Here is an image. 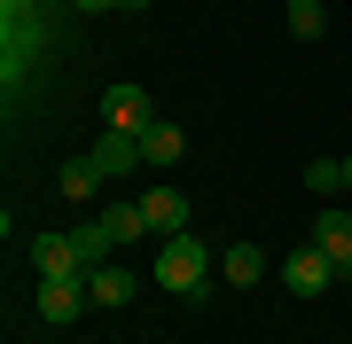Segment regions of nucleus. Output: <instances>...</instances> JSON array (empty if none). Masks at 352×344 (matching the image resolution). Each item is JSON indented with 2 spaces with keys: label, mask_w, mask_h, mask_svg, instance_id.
Returning <instances> with one entry per match:
<instances>
[{
  "label": "nucleus",
  "mask_w": 352,
  "mask_h": 344,
  "mask_svg": "<svg viewBox=\"0 0 352 344\" xmlns=\"http://www.w3.org/2000/svg\"><path fill=\"white\" fill-rule=\"evenodd\" d=\"M305 188H314L321 204H337V188H344V157H314V165H305Z\"/></svg>",
  "instance_id": "13"
},
{
  "label": "nucleus",
  "mask_w": 352,
  "mask_h": 344,
  "mask_svg": "<svg viewBox=\"0 0 352 344\" xmlns=\"http://www.w3.org/2000/svg\"><path fill=\"white\" fill-rule=\"evenodd\" d=\"M344 188H352V157H344Z\"/></svg>",
  "instance_id": "19"
},
{
  "label": "nucleus",
  "mask_w": 352,
  "mask_h": 344,
  "mask_svg": "<svg viewBox=\"0 0 352 344\" xmlns=\"http://www.w3.org/2000/svg\"><path fill=\"white\" fill-rule=\"evenodd\" d=\"M282 8H298V0H282Z\"/></svg>",
  "instance_id": "20"
},
{
  "label": "nucleus",
  "mask_w": 352,
  "mask_h": 344,
  "mask_svg": "<svg viewBox=\"0 0 352 344\" xmlns=\"http://www.w3.org/2000/svg\"><path fill=\"white\" fill-rule=\"evenodd\" d=\"M314 242L329 251V266L352 251V211H337V204H321V219H314Z\"/></svg>",
  "instance_id": "9"
},
{
  "label": "nucleus",
  "mask_w": 352,
  "mask_h": 344,
  "mask_svg": "<svg viewBox=\"0 0 352 344\" xmlns=\"http://www.w3.org/2000/svg\"><path fill=\"white\" fill-rule=\"evenodd\" d=\"M87 157H94L102 172H133V165H141V133H102Z\"/></svg>",
  "instance_id": "8"
},
{
  "label": "nucleus",
  "mask_w": 352,
  "mask_h": 344,
  "mask_svg": "<svg viewBox=\"0 0 352 344\" xmlns=\"http://www.w3.org/2000/svg\"><path fill=\"white\" fill-rule=\"evenodd\" d=\"M219 274H227V282H235V290H251V282L266 274V251H258V242H235V251H227V258H219Z\"/></svg>",
  "instance_id": "11"
},
{
  "label": "nucleus",
  "mask_w": 352,
  "mask_h": 344,
  "mask_svg": "<svg viewBox=\"0 0 352 344\" xmlns=\"http://www.w3.org/2000/svg\"><path fill=\"white\" fill-rule=\"evenodd\" d=\"M141 165H180V126H173V117H157V126H141Z\"/></svg>",
  "instance_id": "7"
},
{
  "label": "nucleus",
  "mask_w": 352,
  "mask_h": 344,
  "mask_svg": "<svg viewBox=\"0 0 352 344\" xmlns=\"http://www.w3.org/2000/svg\"><path fill=\"white\" fill-rule=\"evenodd\" d=\"M141 211H149L157 235H180V227H188V196H180V188H149V196H141Z\"/></svg>",
  "instance_id": "6"
},
{
  "label": "nucleus",
  "mask_w": 352,
  "mask_h": 344,
  "mask_svg": "<svg viewBox=\"0 0 352 344\" xmlns=\"http://www.w3.org/2000/svg\"><path fill=\"white\" fill-rule=\"evenodd\" d=\"M87 16H102V8H141V0H78Z\"/></svg>",
  "instance_id": "17"
},
{
  "label": "nucleus",
  "mask_w": 352,
  "mask_h": 344,
  "mask_svg": "<svg viewBox=\"0 0 352 344\" xmlns=\"http://www.w3.org/2000/svg\"><path fill=\"white\" fill-rule=\"evenodd\" d=\"M289 32H298V39H321L329 32V8H321V0H298V8H289Z\"/></svg>",
  "instance_id": "16"
},
{
  "label": "nucleus",
  "mask_w": 352,
  "mask_h": 344,
  "mask_svg": "<svg viewBox=\"0 0 352 344\" xmlns=\"http://www.w3.org/2000/svg\"><path fill=\"white\" fill-rule=\"evenodd\" d=\"M329 274H337V266H329L321 242H305V251H289V258H282V282H289L298 297H321V290H329Z\"/></svg>",
  "instance_id": "3"
},
{
  "label": "nucleus",
  "mask_w": 352,
  "mask_h": 344,
  "mask_svg": "<svg viewBox=\"0 0 352 344\" xmlns=\"http://www.w3.org/2000/svg\"><path fill=\"white\" fill-rule=\"evenodd\" d=\"M32 266H39V282H71V274H87L78 235H39V242H32Z\"/></svg>",
  "instance_id": "2"
},
{
  "label": "nucleus",
  "mask_w": 352,
  "mask_h": 344,
  "mask_svg": "<svg viewBox=\"0 0 352 344\" xmlns=\"http://www.w3.org/2000/svg\"><path fill=\"white\" fill-rule=\"evenodd\" d=\"M102 180H110V172H102V165H94V157H71V165H63V172H55V188H63V196H71V204H87V196L102 188Z\"/></svg>",
  "instance_id": "10"
},
{
  "label": "nucleus",
  "mask_w": 352,
  "mask_h": 344,
  "mask_svg": "<svg viewBox=\"0 0 352 344\" xmlns=\"http://www.w3.org/2000/svg\"><path fill=\"white\" fill-rule=\"evenodd\" d=\"M78 306H94V290H87V274H71V282H39V321H78Z\"/></svg>",
  "instance_id": "4"
},
{
  "label": "nucleus",
  "mask_w": 352,
  "mask_h": 344,
  "mask_svg": "<svg viewBox=\"0 0 352 344\" xmlns=\"http://www.w3.org/2000/svg\"><path fill=\"white\" fill-rule=\"evenodd\" d=\"M204 242L196 235H164V251H157V282L164 290H180V297H204Z\"/></svg>",
  "instance_id": "1"
},
{
  "label": "nucleus",
  "mask_w": 352,
  "mask_h": 344,
  "mask_svg": "<svg viewBox=\"0 0 352 344\" xmlns=\"http://www.w3.org/2000/svg\"><path fill=\"white\" fill-rule=\"evenodd\" d=\"M102 117H110V133L157 126V110H149V94H141V87H110V94H102Z\"/></svg>",
  "instance_id": "5"
},
{
  "label": "nucleus",
  "mask_w": 352,
  "mask_h": 344,
  "mask_svg": "<svg viewBox=\"0 0 352 344\" xmlns=\"http://www.w3.org/2000/svg\"><path fill=\"white\" fill-rule=\"evenodd\" d=\"M110 242H118V235H110V219L78 227V258H87V274H94V266H110Z\"/></svg>",
  "instance_id": "14"
},
{
  "label": "nucleus",
  "mask_w": 352,
  "mask_h": 344,
  "mask_svg": "<svg viewBox=\"0 0 352 344\" xmlns=\"http://www.w3.org/2000/svg\"><path fill=\"white\" fill-rule=\"evenodd\" d=\"M87 290H94V306H126V297H133V274L126 266H94Z\"/></svg>",
  "instance_id": "12"
},
{
  "label": "nucleus",
  "mask_w": 352,
  "mask_h": 344,
  "mask_svg": "<svg viewBox=\"0 0 352 344\" xmlns=\"http://www.w3.org/2000/svg\"><path fill=\"white\" fill-rule=\"evenodd\" d=\"M102 219H110V235H118V242H133V235H157V227H149V211H141V204H110Z\"/></svg>",
  "instance_id": "15"
},
{
  "label": "nucleus",
  "mask_w": 352,
  "mask_h": 344,
  "mask_svg": "<svg viewBox=\"0 0 352 344\" xmlns=\"http://www.w3.org/2000/svg\"><path fill=\"white\" fill-rule=\"evenodd\" d=\"M337 282H352V251H344V258H337Z\"/></svg>",
  "instance_id": "18"
}]
</instances>
